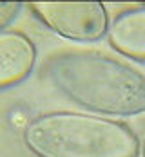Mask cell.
Instances as JSON below:
<instances>
[{"instance_id":"obj_5","label":"cell","mask_w":145,"mask_h":157,"mask_svg":"<svg viewBox=\"0 0 145 157\" xmlns=\"http://www.w3.org/2000/svg\"><path fill=\"white\" fill-rule=\"evenodd\" d=\"M107 38L123 56L145 62V6L120 13L109 24Z\"/></svg>"},{"instance_id":"obj_3","label":"cell","mask_w":145,"mask_h":157,"mask_svg":"<svg viewBox=\"0 0 145 157\" xmlns=\"http://www.w3.org/2000/svg\"><path fill=\"white\" fill-rule=\"evenodd\" d=\"M33 15L71 42H98L109 31V16L100 2H34Z\"/></svg>"},{"instance_id":"obj_1","label":"cell","mask_w":145,"mask_h":157,"mask_svg":"<svg viewBox=\"0 0 145 157\" xmlns=\"http://www.w3.org/2000/svg\"><path fill=\"white\" fill-rule=\"evenodd\" d=\"M42 76L69 101L111 117L145 114V76L98 51H60L49 56Z\"/></svg>"},{"instance_id":"obj_4","label":"cell","mask_w":145,"mask_h":157,"mask_svg":"<svg viewBox=\"0 0 145 157\" xmlns=\"http://www.w3.org/2000/svg\"><path fill=\"white\" fill-rule=\"evenodd\" d=\"M36 47L20 31H0V89L24 81L34 69Z\"/></svg>"},{"instance_id":"obj_6","label":"cell","mask_w":145,"mask_h":157,"mask_svg":"<svg viewBox=\"0 0 145 157\" xmlns=\"http://www.w3.org/2000/svg\"><path fill=\"white\" fill-rule=\"evenodd\" d=\"M22 7L24 6L16 2H0V31H6V27L15 22Z\"/></svg>"},{"instance_id":"obj_2","label":"cell","mask_w":145,"mask_h":157,"mask_svg":"<svg viewBox=\"0 0 145 157\" xmlns=\"http://www.w3.org/2000/svg\"><path fill=\"white\" fill-rule=\"evenodd\" d=\"M22 139L36 157H138L142 150L127 125L78 112L34 116L24 125Z\"/></svg>"},{"instance_id":"obj_7","label":"cell","mask_w":145,"mask_h":157,"mask_svg":"<svg viewBox=\"0 0 145 157\" xmlns=\"http://www.w3.org/2000/svg\"><path fill=\"white\" fill-rule=\"evenodd\" d=\"M142 157H145V141H143V144H142Z\"/></svg>"}]
</instances>
